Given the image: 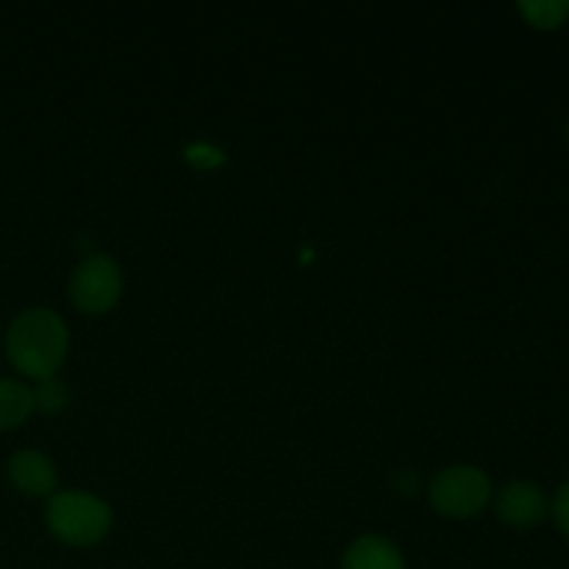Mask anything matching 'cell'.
<instances>
[{
  "instance_id": "52a82bcc",
  "label": "cell",
  "mask_w": 569,
  "mask_h": 569,
  "mask_svg": "<svg viewBox=\"0 0 569 569\" xmlns=\"http://www.w3.org/2000/svg\"><path fill=\"white\" fill-rule=\"evenodd\" d=\"M342 569H406V561L395 542L378 533H365L345 550Z\"/></svg>"
},
{
  "instance_id": "7a4b0ae2",
  "label": "cell",
  "mask_w": 569,
  "mask_h": 569,
  "mask_svg": "<svg viewBox=\"0 0 569 569\" xmlns=\"http://www.w3.org/2000/svg\"><path fill=\"white\" fill-rule=\"evenodd\" d=\"M50 533L70 548H92L111 531V509L98 495L67 489L48 500L44 511Z\"/></svg>"
},
{
  "instance_id": "8fae6325",
  "label": "cell",
  "mask_w": 569,
  "mask_h": 569,
  "mask_svg": "<svg viewBox=\"0 0 569 569\" xmlns=\"http://www.w3.org/2000/svg\"><path fill=\"white\" fill-rule=\"evenodd\" d=\"M553 517H556V526H559L561 533L569 539V481L561 483V487L556 489Z\"/></svg>"
},
{
  "instance_id": "30bf717a",
  "label": "cell",
  "mask_w": 569,
  "mask_h": 569,
  "mask_svg": "<svg viewBox=\"0 0 569 569\" xmlns=\"http://www.w3.org/2000/svg\"><path fill=\"white\" fill-rule=\"evenodd\" d=\"M33 398V411H42V415H59L70 406V387L59 378H42L31 387Z\"/></svg>"
},
{
  "instance_id": "5b68a950",
  "label": "cell",
  "mask_w": 569,
  "mask_h": 569,
  "mask_svg": "<svg viewBox=\"0 0 569 569\" xmlns=\"http://www.w3.org/2000/svg\"><path fill=\"white\" fill-rule=\"evenodd\" d=\"M11 487L28 498H53L59 487L56 465L39 450H17L6 465Z\"/></svg>"
},
{
  "instance_id": "3957f363",
  "label": "cell",
  "mask_w": 569,
  "mask_h": 569,
  "mask_svg": "<svg viewBox=\"0 0 569 569\" xmlns=\"http://www.w3.org/2000/svg\"><path fill=\"white\" fill-rule=\"evenodd\" d=\"M431 506L450 520H470L492 500V481L472 465H453L431 481Z\"/></svg>"
},
{
  "instance_id": "277c9868",
  "label": "cell",
  "mask_w": 569,
  "mask_h": 569,
  "mask_svg": "<svg viewBox=\"0 0 569 569\" xmlns=\"http://www.w3.org/2000/svg\"><path fill=\"white\" fill-rule=\"evenodd\" d=\"M122 295V272L117 261L106 253L83 259L70 276V300L83 315H106Z\"/></svg>"
},
{
  "instance_id": "7c38bea8",
  "label": "cell",
  "mask_w": 569,
  "mask_h": 569,
  "mask_svg": "<svg viewBox=\"0 0 569 569\" xmlns=\"http://www.w3.org/2000/svg\"><path fill=\"white\" fill-rule=\"evenodd\" d=\"M567 142H569V122H567Z\"/></svg>"
},
{
  "instance_id": "ba28073f",
  "label": "cell",
  "mask_w": 569,
  "mask_h": 569,
  "mask_svg": "<svg viewBox=\"0 0 569 569\" xmlns=\"http://www.w3.org/2000/svg\"><path fill=\"white\" fill-rule=\"evenodd\" d=\"M31 387L14 378H0V431L20 428L31 417Z\"/></svg>"
},
{
  "instance_id": "9c48e42d",
  "label": "cell",
  "mask_w": 569,
  "mask_h": 569,
  "mask_svg": "<svg viewBox=\"0 0 569 569\" xmlns=\"http://www.w3.org/2000/svg\"><path fill=\"white\" fill-rule=\"evenodd\" d=\"M517 9L526 17L528 26L542 28V31H553L569 20V0H528Z\"/></svg>"
},
{
  "instance_id": "6da1fadb",
  "label": "cell",
  "mask_w": 569,
  "mask_h": 569,
  "mask_svg": "<svg viewBox=\"0 0 569 569\" xmlns=\"http://www.w3.org/2000/svg\"><path fill=\"white\" fill-rule=\"evenodd\" d=\"M70 348L67 322L53 309L33 306L11 320L6 333V356L20 376L42 381L61 370Z\"/></svg>"
},
{
  "instance_id": "8992f818",
  "label": "cell",
  "mask_w": 569,
  "mask_h": 569,
  "mask_svg": "<svg viewBox=\"0 0 569 569\" xmlns=\"http://www.w3.org/2000/svg\"><path fill=\"white\" fill-rule=\"evenodd\" d=\"M495 511H498V517L506 526L531 528L545 520V515H548V500H545L542 489L537 483L515 481L500 489L498 500H495Z\"/></svg>"
}]
</instances>
